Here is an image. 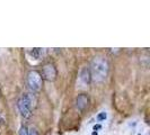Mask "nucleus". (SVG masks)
Wrapping results in <instances>:
<instances>
[{
    "mask_svg": "<svg viewBox=\"0 0 150 135\" xmlns=\"http://www.w3.org/2000/svg\"><path fill=\"white\" fill-rule=\"evenodd\" d=\"M89 105V98L86 94H81L77 97L76 99V106H77L78 110L80 112H84Z\"/></svg>",
    "mask_w": 150,
    "mask_h": 135,
    "instance_id": "obj_5",
    "label": "nucleus"
},
{
    "mask_svg": "<svg viewBox=\"0 0 150 135\" xmlns=\"http://www.w3.org/2000/svg\"><path fill=\"white\" fill-rule=\"evenodd\" d=\"M30 135H39V133H37L36 130H34V128H33V130H30Z\"/></svg>",
    "mask_w": 150,
    "mask_h": 135,
    "instance_id": "obj_10",
    "label": "nucleus"
},
{
    "mask_svg": "<svg viewBox=\"0 0 150 135\" xmlns=\"http://www.w3.org/2000/svg\"><path fill=\"white\" fill-rule=\"evenodd\" d=\"M98 120H103V119H106V112H100L99 115L97 116Z\"/></svg>",
    "mask_w": 150,
    "mask_h": 135,
    "instance_id": "obj_9",
    "label": "nucleus"
},
{
    "mask_svg": "<svg viewBox=\"0 0 150 135\" xmlns=\"http://www.w3.org/2000/svg\"><path fill=\"white\" fill-rule=\"evenodd\" d=\"M93 135H97V133H96V132H93Z\"/></svg>",
    "mask_w": 150,
    "mask_h": 135,
    "instance_id": "obj_12",
    "label": "nucleus"
},
{
    "mask_svg": "<svg viewBox=\"0 0 150 135\" xmlns=\"http://www.w3.org/2000/svg\"><path fill=\"white\" fill-rule=\"evenodd\" d=\"M17 107L19 109V112L22 116L28 118L32 114V101H31L28 94H23L17 101Z\"/></svg>",
    "mask_w": 150,
    "mask_h": 135,
    "instance_id": "obj_3",
    "label": "nucleus"
},
{
    "mask_svg": "<svg viewBox=\"0 0 150 135\" xmlns=\"http://www.w3.org/2000/svg\"><path fill=\"white\" fill-rule=\"evenodd\" d=\"M139 135H140V134H139Z\"/></svg>",
    "mask_w": 150,
    "mask_h": 135,
    "instance_id": "obj_13",
    "label": "nucleus"
},
{
    "mask_svg": "<svg viewBox=\"0 0 150 135\" xmlns=\"http://www.w3.org/2000/svg\"><path fill=\"white\" fill-rule=\"evenodd\" d=\"M42 50H43V48H37V47H35V48H32V51L30 52V54L34 58L39 60V58H41V55H42Z\"/></svg>",
    "mask_w": 150,
    "mask_h": 135,
    "instance_id": "obj_7",
    "label": "nucleus"
},
{
    "mask_svg": "<svg viewBox=\"0 0 150 135\" xmlns=\"http://www.w3.org/2000/svg\"><path fill=\"white\" fill-rule=\"evenodd\" d=\"M27 84L32 91H40L42 88V76L39 71L33 70L27 74Z\"/></svg>",
    "mask_w": 150,
    "mask_h": 135,
    "instance_id": "obj_2",
    "label": "nucleus"
},
{
    "mask_svg": "<svg viewBox=\"0 0 150 135\" xmlns=\"http://www.w3.org/2000/svg\"><path fill=\"white\" fill-rule=\"evenodd\" d=\"M42 79H45L48 81H54L57 79V69L53 64L51 63H48L43 66V70H42Z\"/></svg>",
    "mask_w": 150,
    "mask_h": 135,
    "instance_id": "obj_4",
    "label": "nucleus"
},
{
    "mask_svg": "<svg viewBox=\"0 0 150 135\" xmlns=\"http://www.w3.org/2000/svg\"><path fill=\"white\" fill-rule=\"evenodd\" d=\"M90 78L95 82H103L108 73V63L103 58H96L91 62Z\"/></svg>",
    "mask_w": 150,
    "mask_h": 135,
    "instance_id": "obj_1",
    "label": "nucleus"
},
{
    "mask_svg": "<svg viewBox=\"0 0 150 135\" xmlns=\"http://www.w3.org/2000/svg\"><path fill=\"white\" fill-rule=\"evenodd\" d=\"M19 135H30V132H28L26 126H22L21 127V130H19Z\"/></svg>",
    "mask_w": 150,
    "mask_h": 135,
    "instance_id": "obj_8",
    "label": "nucleus"
},
{
    "mask_svg": "<svg viewBox=\"0 0 150 135\" xmlns=\"http://www.w3.org/2000/svg\"><path fill=\"white\" fill-rule=\"evenodd\" d=\"M80 80L84 84H88L90 82L91 78H90V71H89L88 68H84L81 70V73H80Z\"/></svg>",
    "mask_w": 150,
    "mask_h": 135,
    "instance_id": "obj_6",
    "label": "nucleus"
},
{
    "mask_svg": "<svg viewBox=\"0 0 150 135\" xmlns=\"http://www.w3.org/2000/svg\"><path fill=\"white\" fill-rule=\"evenodd\" d=\"M99 128H100V125H95V126H94V130H99Z\"/></svg>",
    "mask_w": 150,
    "mask_h": 135,
    "instance_id": "obj_11",
    "label": "nucleus"
}]
</instances>
